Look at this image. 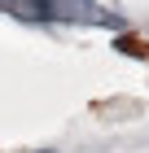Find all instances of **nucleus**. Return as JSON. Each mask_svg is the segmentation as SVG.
I'll return each mask as SVG.
<instances>
[{
	"mask_svg": "<svg viewBox=\"0 0 149 153\" xmlns=\"http://www.w3.org/2000/svg\"><path fill=\"white\" fill-rule=\"evenodd\" d=\"M35 153H53V149H35Z\"/></svg>",
	"mask_w": 149,
	"mask_h": 153,
	"instance_id": "obj_1",
	"label": "nucleus"
}]
</instances>
